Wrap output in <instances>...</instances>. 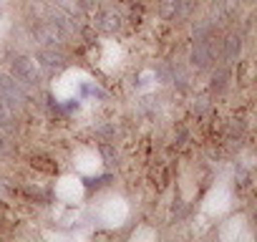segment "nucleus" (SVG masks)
<instances>
[{
	"mask_svg": "<svg viewBox=\"0 0 257 242\" xmlns=\"http://www.w3.org/2000/svg\"><path fill=\"white\" fill-rule=\"evenodd\" d=\"M13 127V113H11V106L0 98V129H11Z\"/></svg>",
	"mask_w": 257,
	"mask_h": 242,
	"instance_id": "7",
	"label": "nucleus"
},
{
	"mask_svg": "<svg viewBox=\"0 0 257 242\" xmlns=\"http://www.w3.org/2000/svg\"><path fill=\"white\" fill-rule=\"evenodd\" d=\"M237 56H239V41H237V38H229V41H227V61L232 63Z\"/></svg>",
	"mask_w": 257,
	"mask_h": 242,
	"instance_id": "9",
	"label": "nucleus"
},
{
	"mask_svg": "<svg viewBox=\"0 0 257 242\" xmlns=\"http://www.w3.org/2000/svg\"><path fill=\"white\" fill-rule=\"evenodd\" d=\"M33 167L46 172V174H58V164L53 159H48V157H33Z\"/></svg>",
	"mask_w": 257,
	"mask_h": 242,
	"instance_id": "6",
	"label": "nucleus"
},
{
	"mask_svg": "<svg viewBox=\"0 0 257 242\" xmlns=\"http://www.w3.org/2000/svg\"><path fill=\"white\" fill-rule=\"evenodd\" d=\"M38 61H41L43 66H48V68H63L66 56H63L61 51H56V48H43V51L38 53Z\"/></svg>",
	"mask_w": 257,
	"mask_h": 242,
	"instance_id": "3",
	"label": "nucleus"
},
{
	"mask_svg": "<svg viewBox=\"0 0 257 242\" xmlns=\"http://www.w3.org/2000/svg\"><path fill=\"white\" fill-rule=\"evenodd\" d=\"M0 98H3L8 106H13V108H23L26 106V93L16 83V76L0 73Z\"/></svg>",
	"mask_w": 257,
	"mask_h": 242,
	"instance_id": "1",
	"label": "nucleus"
},
{
	"mask_svg": "<svg viewBox=\"0 0 257 242\" xmlns=\"http://www.w3.org/2000/svg\"><path fill=\"white\" fill-rule=\"evenodd\" d=\"M13 76H16L18 81L28 83V86H38V83H41V73H38L36 61H33V58H26V56H21V58L13 61Z\"/></svg>",
	"mask_w": 257,
	"mask_h": 242,
	"instance_id": "2",
	"label": "nucleus"
},
{
	"mask_svg": "<svg viewBox=\"0 0 257 242\" xmlns=\"http://www.w3.org/2000/svg\"><path fill=\"white\" fill-rule=\"evenodd\" d=\"M98 28H101L103 33H113V31L118 28V16H116L113 11L103 13V16H101V21H98Z\"/></svg>",
	"mask_w": 257,
	"mask_h": 242,
	"instance_id": "5",
	"label": "nucleus"
},
{
	"mask_svg": "<svg viewBox=\"0 0 257 242\" xmlns=\"http://www.w3.org/2000/svg\"><path fill=\"white\" fill-rule=\"evenodd\" d=\"M101 152H103V157H106V159H108V162H111V159H113V152H111V149H108V147H103V149H101Z\"/></svg>",
	"mask_w": 257,
	"mask_h": 242,
	"instance_id": "10",
	"label": "nucleus"
},
{
	"mask_svg": "<svg viewBox=\"0 0 257 242\" xmlns=\"http://www.w3.org/2000/svg\"><path fill=\"white\" fill-rule=\"evenodd\" d=\"M207 61H209V53H207L204 43H197V46H194V63L202 68V66H207Z\"/></svg>",
	"mask_w": 257,
	"mask_h": 242,
	"instance_id": "8",
	"label": "nucleus"
},
{
	"mask_svg": "<svg viewBox=\"0 0 257 242\" xmlns=\"http://www.w3.org/2000/svg\"><path fill=\"white\" fill-rule=\"evenodd\" d=\"M36 38H38L41 43H56V41H58V28H56V23L41 26V28L36 31Z\"/></svg>",
	"mask_w": 257,
	"mask_h": 242,
	"instance_id": "4",
	"label": "nucleus"
}]
</instances>
